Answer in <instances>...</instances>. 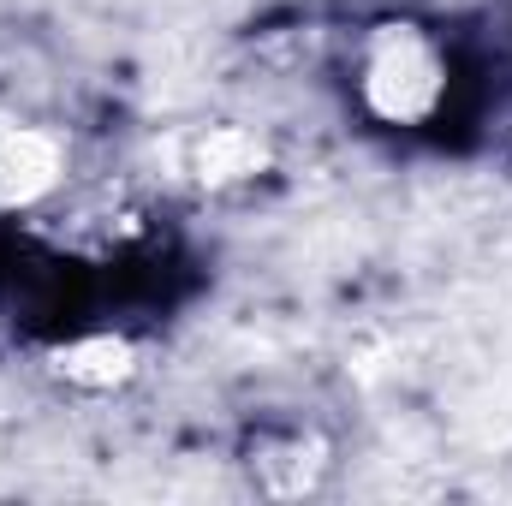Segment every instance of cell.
Here are the masks:
<instances>
[{"label": "cell", "mask_w": 512, "mask_h": 506, "mask_svg": "<svg viewBox=\"0 0 512 506\" xmlns=\"http://www.w3.org/2000/svg\"><path fill=\"white\" fill-rule=\"evenodd\" d=\"M346 90L376 126L423 131L453 108L459 66H453V48L429 24L382 18L346 48Z\"/></svg>", "instance_id": "6da1fadb"}, {"label": "cell", "mask_w": 512, "mask_h": 506, "mask_svg": "<svg viewBox=\"0 0 512 506\" xmlns=\"http://www.w3.org/2000/svg\"><path fill=\"white\" fill-rule=\"evenodd\" d=\"M72 179V143L36 120H0V215H42Z\"/></svg>", "instance_id": "7a4b0ae2"}, {"label": "cell", "mask_w": 512, "mask_h": 506, "mask_svg": "<svg viewBox=\"0 0 512 506\" xmlns=\"http://www.w3.org/2000/svg\"><path fill=\"white\" fill-rule=\"evenodd\" d=\"M54 364H60V376L72 381V387L108 393V387H120L137 370V346H131L120 328H84V334H72L54 352Z\"/></svg>", "instance_id": "3957f363"}, {"label": "cell", "mask_w": 512, "mask_h": 506, "mask_svg": "<svg viewBox=\"0 0 512 506\" xmlns=\"http://www.w3.org/2000/svg\"><path fill=\"white\" fill-rule=\"evenodd\" d=\"M245 465H251V483L262 495H304V489H316V471L328 459L304 429H280V435H256Z\"/></svg>", "instance_id": "277c9868"}, {"label": "cell", "mask_w": 512, "mask_h": 506, "mask_svg": "<svg viewBox=\"0 0 512 506\" xmlns=\"http://www.w3.org/2000/svg\"><path fill=\"white\" fill-rule=\"evenodd\" d=\"M262 161H268V149H262V137L245 131V126L203 131L197 149H191V167H197L203 185H239V179H251Z\"/></svg>", "instance_id": "5b68a950"}]
</instances>
